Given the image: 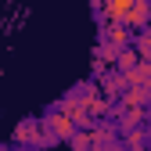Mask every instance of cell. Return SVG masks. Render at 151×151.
<instances>
[{
    "label": "cell",
    "mask_w": 151,
    "mask_h": 151,
    "mask_svg": "<svg viewBox=\"0 0 151 151\" xmlns=\"http://www.w3.org/2000/svg\"><path fill=\"white\" fill-rule=\"evenodd\" d=\"M11 140H14V147H29V151H40V147L58 144V140L47 133V126H43V119H40V115H29V119H22V122L14 126Z\"/></svg>",
    "instance_id": "cell-1"
},
{
    "label": "cell",
    "mask_w": 151,
    "mask_h": 151,
    "mask_svg": "<svg viewBox=\"0 0 151 151\" xmlns=\"http://www.w3.org/2000/svg\"><path fill=\"white\" fill-rule=\"evenodd\" d=\"M54 111H65V115L76 122V129H93V119H90L86 104H79L72 93H65V97H58V101H54Z\"/></svg>",
    "instance_id": "cell-2"
},
{
    "label": "cell",
    "mask_w": 151,
    "mask_h": 151,
    "mask_svg": "<svg viewBox=\"0 0 151 151\" xmlns=\"http://www.w3.org/2000/svg\"><path fill=\"white\" fill-rule=\"evenodd\" d=\"M43 126H47V133H50L54 140H65V144H68L76 133H79V129H76V122L65 115V111H54V108L43 115Z\"/></svg>",
    "instance_id": "cell-3"
},
{
    "label": "cell",
    "mask_w": 151,
    "mask_h": 151,
    "mask_svg": "<svg viewBox=\"0 0 151 151\" xmlns=\"http://www.w3.org/2000/svg\"><path fill=\"white\" fill-rule=\"evenodd\" d=\"M133 29L129 25H119V22H104L101 25V36L97 40H104V43H111V47H119V50H126V47H133Z\"/></svg>",
    "instance_id": "cell-4"
},
{
    "label": "cell",
    "mask_w": 151,
    "mask_h": 151,
    "mask_svg": "<svg viewBox=\"0 0 151 151\" xmlns=\"http://www.w3.org/2000/svg\"><path fill=\"white\" fill-rule=\"evenodd\" d=\"M97 83H101V93H104L108 101H122V93L129 90V83H126V76H122L119 68H108V72L101 76Z\"/></svg>",
    "instance_id": "cell-5"
},
{
    "label": "cell",
    "mask_w": 151,
    "mask_h": 151,
    "mask_svg": "<svg viewBox=\"0 0 151 151\" xmlns=\"http://www.w3.org/2000/svg\"><path fill=\"white\" fill-rule=\"evenodd\" d=\"M137 4H140V0H104V11H101L97 18H101V25H104V22H119V25H126V14L133 11Z\"/></svg>",
    "instance_id": "cell-6"
},
{
    "label": "cell",
    "mask_w": 151,
    "mask_h": 151,
    "mask_svg": "<svg viewBox=\"0 0 151 151\" xmlns=\"http://www.w3.org/2000/svg\"><path fill=\"white\" fill-rule=\"evenodd\" d=\"M126 25L133 29V32H144V29L151 25V0H140V4L126 14Z\"/></svg>",
    "instance_id": "cell-7"
},
{
    "label": "cell",
    "mask_w": 151,
    "mask_h": 151,
    "mask_svg": "<svg viewBox=\"0 0 151 151\" xmlns=\"http://www.w3.org/2000/svg\"><path fill=\"white\" fill-rule=\"evenodd\" d=\"M119 104L122 108H151V86H129Z\"/></svg>",
    "instance_id": "cell-8"
},
{
    "label": "cell",
    "mask_w": 151,
    "mask_h": 151,
    "mask_svg": "<svg viewBox=\"0 0 151 151\" xmlns=\"http://www.w3.org/2000/svg\"><path fill=\"white\" fill-rule=\"evenodd\" d=\"M119 54H122L119 47H111V43H104V40H97V47H93V58H97L104 68H115V65H119Z\"/></svg>",
    "instance_id": "cell-9"
},
{
    "label": "cell",
    "mask_w": 151,
    "mask_h": 151,
    "mask_svg": "<svg viewBox=\"0 0 151 151\" xmlns=\"http://www.w3.org/2000/svg\"><path fill=\"white\" fill-rule=\"evenodd\" d=\"M126 83L129 86H151V61H140L133 72L126 76Z\"/></svg>",
    "instance_id": "cell-10"
},
{
    "label": "cell",
    "mask_w": 151,
    "mask_h": 151,
    "mask_svg": "<svg viewBox=\"0 0 151 151\" xmlns=\"http://www.w3.org/2000/svg\"><path fill=\"white\" fill-rule=\"evenodd\" d=\"M151 140V126H137V129H129V133H122V144L126 147H140Z\"/></svg>",
    "instance_id": "cell-11"
},
{
    "label": "cell",
    "mask_w": 151,
    "mask_h": 151,
    "mask_svg": "<svg viewBox=\"0 0 151 151\" xmlns=\"http://www.w3.org/2000/svg\"><path fill=\"white\" fill-rule=\"evenodd\" d=\"M137 65H140V54H137V50H133V47H126V50H122V54H119V65H115V68H119V72H122V76H129V72H133V68H137Z\"/></svg>",
    "instance_id": "cell-12"
},
{
    "label": "cell",
    "mask_w": 151,
    "mask_h": 151,
    "mask_svg": "<svg viewBox=\"0 0 151 151\" xmlns=\"http://www.w3.org/2000/svg\"><path fill=\"white\" fill-rule=\"evenodd\" d=\"M133 50L140 54V61H151V29H144V32L133 36Z\"/></svg>",
    "instance_id": "cell-13"
},
{
    "label": "cell",
    "mask_w": 151,
    "mask_h": 151,
    "mask_svg": "<svg viewBox=\"0 0 151 151\" xmlns=\"http://www.w3.org/2000/svg\"><path fill=\"white\" fill-rule=\"evenodd\" d=\"M101 151H129V147H126L122 140H115V144H108V147H101Z\"/></svg>",
    "instance_id": "cell-14"
},
{
    "label": "cell",
    "mask_w": 151,
    "mask_h": 151,
    "mask_svg": "<svg viewBox=\"0 0 151 151\" xmlns=\"http://www.w3.org/2000/svg\"><path fill=\"white\" fill-rule=\"evenodd\" d=\"M90 7H93V11L101 14V11H104V0H90Z\"/></svg>",
    "instance_id": "cell-15"
},
{
    "label": "cell",
    "mask_w": 151,
    "mask_h": 151,
    "mask_svg": "<svg viewBox=\"0 0 151 151\" xmlns=\"http://www.w3.org/2000/svg\"><path fill=\"white\" fill-rule=\"evenodd\" d=\"M129 151H151V147H147V144H140V147H129Z\"/></svg>",
    "instance_id": "cell-16"
},
{
    "label": "cell",
    "mask_w": 151,
    "mask_h": 151,
    "mask_svg": "<svg viewBox=\"0 0 151 151\" xmlns=\"http://www.w3.org/2000/svg\"><path fill=\"white\" fill-rule=\"evenodd\" d=\"M147 29H151V25H147Z\"/></svg>",
    "instance_id": "cell-17"
}]
</instances>
